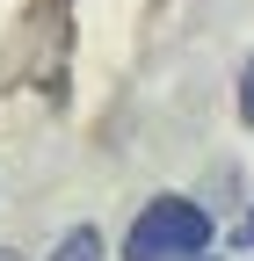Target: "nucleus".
Here are the masks:
<instances>
[{
	"instance_id": "f03ea898",
	"label": "nucleus",
	"mask_w": 254,
	"mask_h": 261,
	"mask_svg": "<svg viewBox=\"0 0 254 261\" xmlns=\"http://www.w3.org/2000/svg\"><path fill=\"white\" fill-rule=\"evenodd\" d=\"M51 261H102V232H94V225H73V232L51 247Z\"/></svg>"
},
{
	"instance_id": "f257e3e1",
	"label": "nucleus",
	"mask_w": 254,
	"mask_h": 261,
	"mask_svg": "<svg viewBox=\"0 0 254 261\" xmlns=\"http://www.w3.org/2000/svg\"><path fill=\"white\" fill-rule=\"evenodd\" d=\"M211 240H218V225L196 196H153L123 232V261H204Z\"/></svg>"
},
{
	"instance_id": "7ed1b4c3",
	"label": "nucleus",
	"mask_w": 254,
	"mask_h": 261,
	"mask_svg": "<svg viewBox=\"0 0 254 261\" xmlns=\"http://www.w3.org/2000/svg\"><path fill=\"white\" fill-rule=\"evenodd\" d=\"M240 123H254V58H247V73H240Z\"/></svg>"
},
{
	"instance_id": "20e7f679",
	"label": "nucleus",
	"mask_w": 254,
	"mask_h": 261,
	"mask_svg": "<svg viewBox=\"0 0 254 261\" xmlns=\"http://www.w3.org/2000/svg\"><path fill=\"white\" fill-rule=\"evenodd\" d=\"M233 247H247V254H254V211L240 218V232H233Z\"/></svg>"
},
{
	"instance_id": "39448f33",
	"label": "nucleus",
	"mask_w": 254,
	"mask_h": 261,
	"mask_svg": "<svg viewBox=\"0 0 254 261\" xmlns=\"http://www.w3.org/2000/svg\"><path fill=\"white\" fill-rule=\"evenodd\" d=\"M0 261H22V254H15V247H0Z\"/></svg>"
}]
</instances>
